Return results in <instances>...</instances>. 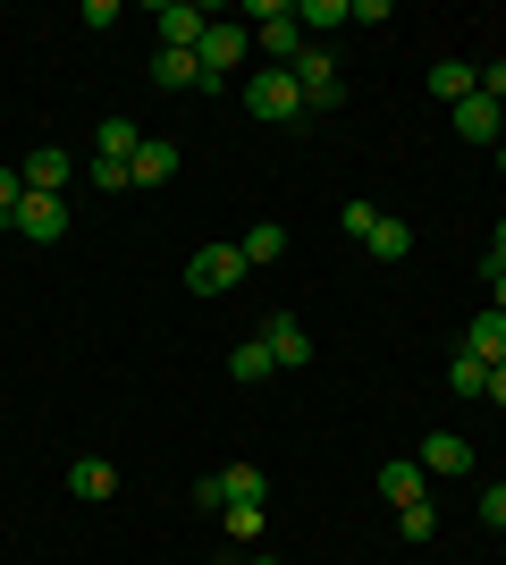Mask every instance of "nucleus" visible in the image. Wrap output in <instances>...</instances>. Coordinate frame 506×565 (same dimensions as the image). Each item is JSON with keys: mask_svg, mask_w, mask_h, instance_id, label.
I'll return each instance as SVG.
<instances>
[{"mask_svg": "<svg viewBox=\"0 0 506 565\" xmlns=\"http://www.w3.org/2000/svg\"><path fill=\"white\" fill-rule=\"evenodd\" d=\"M245 110L262 118V127H295V118H304V85H295V68H254Z\"/></svg>", "mask_w": 506, "mask_h": 565, "instance_id": "nucleus-1", "label": "nucleus"}, {"mask_svg": "<svg viewBox=\"0 0 506 565\" xmlns=\"http://www.w3.org/2000/svg\"><path fill=\"white\" fill-rule=\"evenodd\" d=\"M186 287L194 296H237L245 287V254L237 245H194L186 254Z\"/></svg>", "mask_w": 506, "mask_h": 565, "instance_id": "nucleus-2", "label": "nucleus"}, {"mask_svg": "<svg viewBox=\"0 0 506 565\" xmlns=\"http://www.w3.org/2000/svg\"><path fill=\"white\" fill-rule=\"evenodd\" d=\"M254 34H262L270 68H288L295 51H304V25H295V0H254Z\"/></svg>", "mask_w": 506, "mask_h": 565, "instance_id": "nucleus-3", "label": "nucleus"}, {"mask_svg": "<svg viewBox=\"0 0 506 565\" xmlns=\"http://www.w3.org/2000/svg\"><path fill=\"white\" fill-rule=\"evenodd\" d=\"M288 68H295V85H304V110H337V102H346V76H337V60H330V51H313V43H304V51L288 60Z\"/></svg>", "mask_w": 506, "mask_h": 565, "instance_id": "nucleus-4", "label": "nucleus"}, {"mask_svg": "<svg viewBox=\"0 0 506 565\" xmlns=\"http://www.w3.org/2000/svg\"><path fill=\"white\" fill-rule=\"evenodd\" d=\"M152 25H161V51H194L203 34H212V9H194V0H161Z\"/></svg>", "mask_w": 506, "mask_h": 565, "instance_id": "nucleus-5", "label": "nucleus"}, {"mask_svg": "<svg viewBox=\"0 0 506 565\" xmlns=\"http://www.w3.org/2000/svg\"><path fill=\"white\" fill-rule=\"evenodd\" d=\"M152 85H161V94H219V76L203 68L194 51H161V60H152Z\"/></svg>", "mask_w": 506, "mask_h": 565, "instance_id": "nucleus-6", "label": "nucleus"}, {"mask_svg": "<svg viewBox=\"0 0 506 565\" xmlns=\"http://www.w3.org/2000/svg\"><path fill=\"white\" fill-rule=\"evenodd\" d=\"M9 228H18V236H34V245H60V236H68V203H60V194H25Z\"/></svg>", "mask_w": 506, "mask_h": 565, "instance_id": "nucleus-7", "label": "nucleus"}, {"mask_svg": "<svg viewBox=\"0 0 506 565\" xmlns=\"http://www.w3.org/2000/svg\"><path fill=\"white\" fill-rule=\"evenodd\" d=\"M245 43H254V34H245V25H212V34H203V43H194V60H203V68H212L219 85H228V76L245 68Z\"/></svg>", "mask_w": 506, "mask_h": 565, "instance_id": "nucleus-8", "label": "nucleus"}, {"mask_svg": "<svg viewBox=\"0 0 506 565\" xmlns=\"http://www.w3.org/2000/svg\"><path fill=\"white\" fill-rule=\"evenodd\" d=\"M254 338L270 347V363H279V372H288V363H313V338H304V321H295V312H270Z\"/></svg>", "mask_w": 506, "mask_h": 565, "instance_id": "nucleus-9", "label": "nucleus"}, {"mask_svg": "<svg viewBox=\"0 0 506 565\" xmlns=\"http://www.w3.org/2000/svg\"><path fill=\"white\" fill-rule=\"evenodd\" d=\"M456 136H464V143H489V152H498V143H506V110H498L489 94L456 102Z\"/></svg>", "mask_w": 506, "mask_h": 565, "instance_id": "nucleus-10", "label": "nucleus"}, {"mask_svg": "<svg viewBox=\"0 0 506 565\" xmlns=\"http://www.w3.org/2000/svg\"><path fill=\"white\" fill-rule=\"evenodd\" d=\"M464 354H473V363H506V312H473V321H464V338H456Z\"/></svg>", "mask_w": 506, "mask_h": 565, "instance_id": "nucleus-11", "label": "nucleus"}, {"mask_svg": "<svg viewBox=\"0 0 506 565\" xmlns=\"http://www.w3.org/2000/svg\"><path fill=\"white\" fill-rule=\"evenodd\" d=\"M68 152H60V143H43V152H25V161H18V178H25V194H60V186H68Z\"/></svg>", "mask_w": 506, "mask_h": 565, "instance_id": "nucleus-12", "label": "nucleus"}, {"mask_svg": "<svg viewBox=\"0 0 506 565\" xmlns=\"http://www.w3.org/2000/svg\"><path fill=\"white\" fill-rule=\"evenodd\" d=\"M413 465H422V472H473V439H456V430H431V439L413 448Z\"/></svg>", "mask_w": 506, "mask_h": 565, "instance_id": "nucleus-13", "label": "nucleus"}, {"mask_svg": "<svg viewBox=\"0 0 506 565\" xmlns=\"http://www.w3.org/2000/svg\"><path fill=\"white\" fill-rule=\"evenodd\" d=\"M422 490H431V472L413 465V456H388V465H380V498H397V507H422Z\"/></svg>", "mask_w": 506, "mask_h": 565, "instance_id": "nucleus-14", "label": "nucleus"}, {"mask_svg": "<svg viewBox=\"0 0 506 565\" xmlns=\"http://www.w3.org/2000/svg\"><path fill=\"white\" fill-rule=\"evenodd\" d=\"M94 152H101V161H119L127 178H136V152H144V127H127V118H101Z\"/></svg>", "mask_w": 506, "mask_h": 565, "instance_id": "nucleus-15", "label": "nucleus"}, {"mask_svg": "<svg viewBox=\"0 0 506 565\" xmlns=\"http://www.w3.org/2000/svg\"><path fill=\"white\" fill-rule=\"evenodd\" d=\"M68 490L76 498H119V465H110V456H76V465H68Z\"/></svg>", "mask_w": 506, "mask_h": 565, "instance_id": "nucleus-16", "label": "nucleus"}, {"mask_svg": "<svg viewBox=\"0 0 506 565\" xmlns=\"http://www.w3.org/2000/svg\"><path fill=\"white\" fill-rule=\"evenodd\" d=\"M177 161H186V152H177L169 136H144V152H136V186H169V178H177Z\"/></svg>", "mask_w": 506, "mask_h": 565, "instance_id": "nucleus-17", "label": "nucleus"}, {"mask_svg": "<svg viewBox=\"0 0 506 565\" xmlns=\"http://www.w3.org/2000/svg\"><path fill=\"white\" fill-rule=\"evenodd\" d=\"M431 94L448 102V110H456V102H473V94H482V68H464V60H439V68H431Z\"/></svg>", "mask_w": 506, "mask_h": 565, "instance_id": "nucleus-18", "label": "nucleus"}, {"mask_svg": "<svg viewBox=\"0 0 506 565\" xmlns=\"http://www.w3.org/2000/svg\"><path fill=\"white\" fill-rule=\"evenodd\" d=\"M237 254H245V270H270V262L288 254V228H270V220H262V228L237 236Z\"/></svg>", "mask_w": 506, "mask_h": 565, "instance_id": "nucleus-19", "label": "nucleus"}, {"mask_svg": "<svg viewBox=\"0 0 506 565\" xmlns=\"http://www.w3.org/2000/svg\"><path fill=\"white\" fill-rule=\"evenodd\" d=\"M363 254H372V262H406V254H413V228H406V220H388V212H380V228L363 236Z\"/></svg>", "mask_w": 506, "mask_h": 565, "instance_id": "nucleus-20", "label": "nucleus"}, {"mask_svg": "<svg viewBox=\"0 0 506 565\" xmlns=\"http://www.w3.org/2000/svg\"><path fill=\"white\" fill-rule=\"evenodd\" d=\"M219 523H228V541H262V498H228V507H219Z\"/></svg>", "mask_w": 506, "mask_h": 565, "instance_id": "nucleus-21", "label": "nucleus"}, {"mask_svg": "<svg viewBox=\"0 0 506 565\" xmlns=\"http://www.w3.org/2000/svg\"><path fill=\"white\" fill-rule=\"evenodd\" d=\"M270 372H279V363H270V347H262V338H245V347L228 354V380H245V388H254V380H270Z\"/></svg>", "mask_w": 506, "mask_h": 565, "instance_id": "nucleus-22", "label": "nucleus"}, {"mask_svg": "<svg viewBox=\"0 0 506 565\" xmlns=\"http://www.w3.org/2000/svg\"><path fill=\"white\" fill-rule=\"evenodd\" d=\"M448 388H456V397H489V363H473V354L456 347V363H448Z\"/></svg>", "mask_w": 506, "mask_h": 565, "instance_id": "nucleus-23", "label": "nucleus"}, {"mask_svg": "<svg viewBox=\"0 0 506 565\" xmlns=\"http://www.w3.org/2000/svg\"><path fill=\"white\" fill-rule=\"evenodd\" d=\"M355 0H295V25H346Z\"/></svg>", "mask_w": 506, "mask_h": 565, "instance_id": "nucleus-24", "label": "nucleus"}, {"mask_svg": "<svg viewBox=\"0 0 506 565\" xmlns=\"http://www.w3.org/2000/svg\"><path fill=\"white\" fill-rule=\"evenodd\" d=\"M219 490H228V498H270V481H262V465H228V472H219Z\"/></svg>", "mask_w": 506, "mask_h": 565, "instance_id": "nucleus-25", "label": "nucleus"}, {"mask_svg": "<svg viewBox=\"0 0 506 565\" xmlns=\"http://www.w3.org/2000/svg\"><path fill=\"white\" fill-rule=\"evenodd\" d=\"M397 532H406L413 548L431 541V532H439V515H431V498H422V507H397Z\"/></svg>", "mask_w": 506, "mask_h": 565, "instance_id": "nucleus-26", "label": "nucleus"}, {"mask_svg": "<svg viewBox=\"0 0 506 565\" xmlns=\"http://www.w3.org/2000/svg\"><path fill=\"white\" fill-rule=\"evenodd\" d=\"M337 228H346V236H355V245H363V236L380 228V203H363V194H355V203H346V212H337Z\"/></svg>", "mask_w": 506, "mask_h": 565, "instance_id": "nucleus-27", "label": "nucleus"}, {"mask_svg": "<svg viewBox=\"0 0 506 565\" xmlns=\"http://www.w3.org/2000/svg\"><path fill=\"white\" fill-rule=\"evenodd\" d=\"M482 523H489V532H506V481H489V490H482Z\"/></svg>", "mask_w": 506, "mask_h": 565, "instance_id": "nucleus-28", "label": "nucleus"}, {"mask_svg": "<svg viewBox=\"0 0 506 565\" xmlns=\"http://www.w3.org/2000/svg\"><path fill=\"white\" fill-rule=\"evenodd\" d=\"M18 203H25V178H18V169H0V220H18Z\"/></svg>", "mask_w": 506, "mask_h": 565, "instance_id": "nucleus-29", "label": "nucleus"}, {"mask_svg": "<svg viewBox=\"0 0 506 565\" xmlns=\"http://www.w3.org/2000/svg\"><path fill=\"white\" fill-rule=\"evenodd\" d=\"M482 94H489V102L506 110V60H489V68H482Z\"/></svg>", "mask_w": 506, "mask_h": 565, "instance_id": "nucleus-30", "label": "nucleus"}, {"mask_svg": "<svg viewBox=\"0 0 506 565\" xmlns=\"http://www.w3.org/2000/svg\"><path fill=\"white\" fill-rule=\"evenodd\" d=\"M489 312H506V262H489Z\"/></svg>", "mask_w": 506, "mask_h": 565, "instance_id": "nucleus-31", "label": "nucleus"}, {"mask_svg": "<svg viewBox=\"0 0 506 565\" xmlns=\"http://www.w3.org/2000/svg\"><path fill=\"white\" fill-rule=\"evenodd\" d=\"M489 405L506 414V363H489Z\"/></svg>", "mask_w": 506, "mask_h": 565, "instance_id": "nucleus-32", "label": "nucleus"}, {"mask_svg": "<svg viewBox=\"0 0 506 565\" xmlns=\"http://www.w3.org/2000/svg\"><path fill=\"white\" fill-rule=\"evenodd\" d=\"M489 262H506V220H498V236H489Z\"/></svg>", "mask_w": 506, "mask_h": 565, "instance_id": "nucleus-33", "label": "nucleus"}, {"mask_svg": "<svg viewBox=\"0 0 506 565\" xmlns=\"http://www.w3.org/2000/svg\"><path fill=\"white\" fill-rule=\"evenodd\" d=\"M498 169H506V143H498Z\"/></svg>", "mask_w": 506, "mask_h": 565, "instance_id": "nucleus-34", "label": "nucleus"}, {"mask_svg": "<svg viewBox=\"0 0 506 565\" xmlns=\"http://www.w3.org/2000/svg\"><path fill=\"white\" fill-rule=\"evenodd\" d=\"M254 565H279V557H254Z\"/></svg>", "mask_w": 506, "mask_h": 565, "instance_id": "nucleus-35", "label": "nucleus"}]
</instances>
